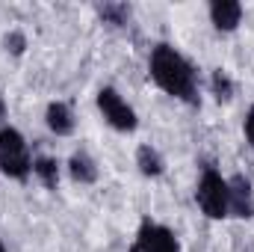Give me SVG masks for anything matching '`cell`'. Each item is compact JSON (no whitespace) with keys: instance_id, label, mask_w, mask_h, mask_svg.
Returning a JSON list of instances; mask_svg holds the SVG:
<instances>
[{"instance_id":"obj_1","label":"cell","mask_w":254,"mask_h":252,"mask_svg":"<svg viewBox=\"0 0 254 252\" xmlns=\"http://www.w3.org/2000/svg\"><path fill=\"white\" fill-rule=\"evenodd\" d=\"M148 77L172 101H181L187 107H201V74H198L195 63L181 48H175L172 42L151 45V51H148Z\"/></svg>"},{"instance_id":"obj_2","label":"cell","mask_w":254,"mask_h":252,"mask_svg":"<svg viewBox=\"0 0 254 252\" xmlns=\"http://www.w3.org/2000/svg\"><path fill=\"white\" fill-rule=\"evenodd\" d=\"M33 157L36 154L21 127H15L12 122L0 127V175L3 178L15 184H27L33 178Z\"/></svg>"},{"instance_id":"obj_3","label":"cell","mask_w":254,"mask_h":252,"mask_svg":"<svg viewBox=\"0 0 254 252\" xmlns=\"http://www.w3.org/2000/svg\"><path fill=\"white\" fill-rule=\"evenodd\" d=\"M192 199L198 205V211L210 220V223H225L231 220V211H228V175L213 166V163H204L198 178H195V190H192Z\"/></svg>"},{"instance_id":"obj_4","label":"cell","mask_w":254,"mask_h":252,"mask_svg":"<svg viewBox=\"0 0 254 252\" xmlns=\"http://www.w3.org/2000/svg\"><path fill=\"white\" fill-rule=\"evenodd\" d=\"M95 110L104 119V125L113 127L116 133H125L127 136V133L139 130V113H136V107L127 101L116 86H110V83L95 92Z\"/></svg>"},{"instance_id":"obj_5","label":"cell","mask_w":254,"mask_h":252,"mask_svg":"<svg viewBox=\"0 0 254 252\" xmlns=\"http://www.w3.org/2000/svg\"><path fill=\"white\" fill-rule=\"evenodd\" d=\"M130 252H184L181 250V238L175 229H169L160 220L142 217L133 235V247Z\"/></svg>"},{"instance_id":"obj_6","label":"cell","mask_w":254,"mask_h":252,"mask_svg":"<svg viewBox=\"0 0 254 252\" xmlns=\"http://www.w3.org/2000/svg\"><path fill=\"white\" fill-rule=\"evenodd\" d=\"M228 211L231 220H254V181L243 172L228 175Z\"/></svg>"},{"instance_id":"obj_7","label":"cell","mask_w":254,"mask_h":252,"mask_svg":"<svg viewBox=\"0 0 254 252\" xmlns=\"http://www.w3.org/2000/svg\"><path fill=\"white\" fill-rule=\"evenodd\" d=\"M207 18H210V24H213L216 33L228 36V33H237L243 27L246 6L240 0H210L207 3Z\"/></svg>"},{"instance_id":"obj_8","label":"cell","mask_w":254,"mask_h":252,"mask_svg":"<svg viewBox=\"0 0 254 252\" xmlns=\"http://www.w3.org/2000/svg\"><path fill=\"white\" fill-rule=\"evenodd\" d=\"M65 175L77 184V187H95L101 181V166L92 157L89 148H74L65 160Z\"/></svg>"},{"instance_id":"obj_9","label":"cell","mask_w":254,"mask_h":252,"mask_svg":"<svg viewBox=\"0 0 254 252\" xmlns=\"http://www.w3.org/2000/svg\"><path fill=\"white\" fill-rule=\"evenodd\" d=\"M45 127H48L57 139L74 136V133H77V113H74V107H71L68 101H63V98L48 101V107H45Z\"/></svg>"},{"instance_id":"obj_10","label":"cell","mask_w":254,"mask_h":252,"mask_svg":"<svg viewBox=\"0 0 254 252\" xmlns=\"http://www.w3.org/2000/svg\"><path fill=\"white\" fill-rule=\"evenodd\" d=\"M133 163H136V172L148 181H157L166 175L169 163H166V154L154 145V142H139L136 145V154H133Z\"/></svg>"},{"instance_id":"obj_11","label":"cell","mask_w":254,"mask_h":252,"mask_svg":"<svg viewBox=\"0 0 254 252\" xmlns=\"http://www.w3.org/2000/svg\"><path fill=\"white\" fill-rule=\"evenodd\" d=\"M65 163L57 154H36L33 157V181H39L48 193H57L63 184Z\"/></svg>"},{"instance_id":"obj_12","label":"cell","mask_w":254,"mask_h":252,"mask_svg":"<svg viewBox=\"0 0 254 252\" xmlns=\"http://www.w3.org/2000/svg\"><path fill=\"white\" fill-rule=\"evenodd\" d=\"M207 95H213L216 104H231L237 98V80L228 68H213L207 77Z\"/></svg>"},{"instance_id":"obj_13","label":"cell","mask_w":254,"mask_h":252,"mask_svg":"<svg viewBox=\"0 0 254 252\" xmlns=\"http://www.w3.org/2000/svg\"><path fill=\"white\" fill-rule=\"evenodd\" d=\"M95 12L113 30H125V27H130V21H133V6L130 3H98Z\"/></svg>"},{"instance_id":"obj_14","label":"cell","mask_w":254,"mask_h":252,"mask_svg":"<svg viewBox=\"0 0 254 252\" xmlns=\"http://www.w3.org/2000/svg\"><path fill=\"white\" fill-rule=\"evenodd\" d=\"M0 45H3V51H6L9 57L21 60V57L27 54V48H30V39H27V33H24L21 27H12V30H6V33H3Z\"/></svg>"},{"instance_id":"obj_15","label":"cell","mask_w":254,"mask_h":252,"mask_svg":"<svg viewBox=\"0 0 254 252\" xmlns=\"http://www.w3.org/2000/svg\"><path fill=\"white\" fill-rule=\"evenodd\" d=\"M243 139H246V145L254 151V101L249 104V110L243 116Z\"/></svg>"},{"instance_id":"obj_16","label":"cell","mask_w":254,"mask_h":252,"mask_svg":"<svg viewBox=\"0 0 254 252\" xmlns=\"http://www.w3.org/2000/svg\"><path fill=\"white\" fill-rule=\"evenodd\" d=\"M9 125V101H6V95L0 92V127Z\"/></svg>"},{"instance_id":"obj_17","label":"cell","mask_w":254,"mask_h":252,"mask_svg":"<svg viewBox=\"0 0 254 252\" xmlns=\"http://www.w3.org/2000/svg\"><path fill=\"white\" fill-rule=\"evenodd\" d=\"M0 252H9V247H6V244H3V238H0Z\"/></svg>"},{"instance_id":"obj_18","label":"cell","mask_w":254,"mask_h":252,"mask_svg":"<svg viewBox=\"0 0 254 252\" xmlns=\"http://www.w3.org/2000/svg\"><path fill=\"white\" fill-rule=\"evenodd\" d=\"M252 252H254V250H252Z\"/></svg>"}]
</instances>
